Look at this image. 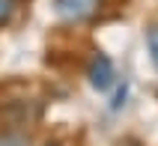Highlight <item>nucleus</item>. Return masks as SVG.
<instances>
[{
  "label": "nucleus",
  "mask_w": 158,
  "mask_h": 146,
  "mask_svg": "<svg viewBox=\"0 0 158 146\" xmlns=\"http://www.w3.org/2000/svg\"><path fill=\"white\" fill-rule=\"evenodd\" d=\"M15 12H18V0H0V30L12 24Z\"/></svg>",
  "instance_id": "obj_3"
},
{
  "label": "nucleus",
  "mask_w": 158,
  "mask_h": 146,
  "mask_svg": "<svg viewBox=\"0 0 158 146\" xmlns=\"http://www.w3.org/2000/svg\"><path fill=\"white\" fill-rule=\"evenodd\" d=\"M27 143H30V137H27L24 131H9L0 140V146H27Z\"/></svg>",
  "instance_id": "obj_5"
},
{
  "label": "nucleus",
  "mask_w": 158,
  "mask_h": 146,
  "mask_svg": "<svg viewBox=\"0 0 158 146\" xmlns=\"http://www.w3.org/2000/svg\"><path fill=\"white\" fill-rule=\"evenodd\" d=\"M102 6H105V0H54V12L69 24L93 21L102 12Z\"/></svg>",
  "instance_id": "obj_1"
},
{
  "label": "nucleus",
  "mask_w": 158,
  "mask_h": 146,
  "mask_svg": "<svg viewBox=\"0 0 158 146\" xmlns=\"http://www.w3.org/2000/svg\"><path fill=\"white\" fill-rule=\"evenodd\" d=\"M87 77H89V84H93V90H98V93H105V90H110L114 86V63H110V57L102 51H96L93 57H89L87 63Z\"/></svg>",
  "instance_id": "obj_2"
},
{
  "label": "nucleus",
  "mask_w": 158,
  "mask_h": 146,
  "mask_svg": "<svg viewBox=\"0 0 158 146\" xmlns=\"http://www.w3.org/2000/svg\"><path fill=\"white\" fill-rule=\"evenodd\" d=\"M146 48H149V57H152V66L158 69V24H152L146 30Z\"/></svg>",
  "instance_id": "obj_4"
},
{
  "label": "nucleus",
  "mask_w": 158,
  "mask_h": 146,
  "mask_svg": "<svg viewBox=\"0 0 158 146\" xmlns=\"http://www.w3.org/2000/svg\"><path fill=\"white\" fill-rule=\"evenodd\" d=\"M48 146H60V143H48Z\"/></svg>",
  "instance_id": "obj_6"
}]
</instances>
